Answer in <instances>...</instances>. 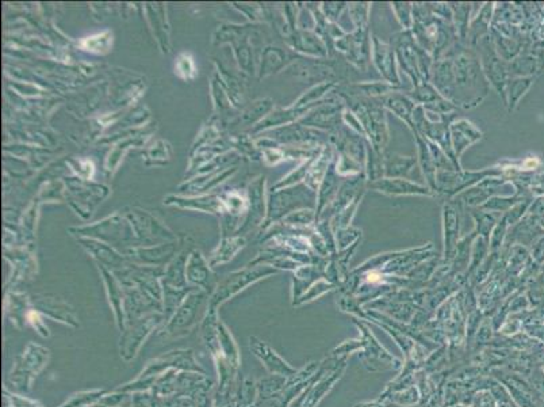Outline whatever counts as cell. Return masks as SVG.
<instances>
[{
	"label": "cell",
	"instance_id": "obj_1",
	"mask_svg": "<svg viewBox=\"0 0 544 407\" xmlns=\"http://www.w3.org/2000/svg\"><path fill=\"white\" fill-rule=\"evenodd\" d=\"M343 105L336 98H329L322 101L315 106L307 117L302 120V124L309 127H315L320 130L337 131L343 123Z\"/></svg>",
	"mask_w": 544,
	"mask_h": 407
},
{
	"label": "cell",
	"instance_id": "obj_2",
	"mask_svg": "<svg viewBox=\"0 0 544 407\" xmlns=\"http://www.w3.org/2000/svg\"><path fill=\"white\" fill-rule=\"evenodd\" d=\"M370 188L391 196H432V190L429 188L406 178H382L371 182Z\"/></svg>",
	"mask_w": 544,
	"mask_h": 407
},
{
	"label": "cell",
	"instance_id": "obj_3",
	"mask_svg": "<svg viewBox=\"0 0 544 407\" xmlns=\"http://www.w3.org/2000/svg\"><path fill=\"white\" fill-rule=\"evenodd\" d=\"M372 55L374 63L386 82L391 84H400V77L396 69L394 51L390 45L382 42L378 37L372 38Z\"/></svg>",
	"mask_w": 544,
	"mask_h": 407
},
{
	"label": "cell",
	"instance_id": "obj_4",
	"mask_svg": "<svg viewBox=\"0 0 544 407\" xmlns=\"http://www.w3.org/2000/svg\"><path fill=\"white\" fill-rule=\"evenodd\" d=\"M451 141H452V148L455 152V156L459 158L462 153L476 141L481 140L482 134L467 120H458L455 121L451 128Z\"/></svg>",
	"mask_w": 544,
	"mask_h": 407
},
{
	"label": "cell",
	"instance_id": "obj_5",
	"mask_svg": "<svg viewBox=\"0 0 544 407\" xmlns=\"http://www.w3.org/2000/svg\"><path fill=\"white\" fill-rule=\"evenodd\" d=\"M482 48V64L484 73L491 80V83L498 88L500 94L505 92V68L502 67L500 58L495 55L494 49L490 47L489 41L484 38L481 42Z\"/></svg>",
	"mask_w": 544,
	"mask_h": 407
},
{
	"label": "cell",
	"instance_id": "obj_6",
	"mask_svg": "<svg viewBox=\"0 0 544 407\" xmlns=\"http://www.w3.org/2000/svg\"><path fill=\"white\" fill-rule=\"evenodd\" d=\"M339 189H340V175L337 174L335 163H331L328 173H326L325 178L322 180L320 189H318V208H317L315 220L318 217H321L322 210L325 208H328L335 200Z\"/></svg>",
	"mask_w": 544,
	"mask_h": 407
},
{
	"label": "cell",
	"instance_id": "obj_7",
	"mask_svg": "<svg viewBox=\"0 0 544 407\" xmlns=\"http://www.w3.org/2000/svg\"><path fill=\"white\" fill-rule=\"evenodd\" d=\"M385 106L391 110L397 117L404 120L412 131H415L413 113L416 109V102L409 95H404L396 91L385 99Z\"/></svg>",
	"mask_w": 544,
	"mask_h": 407
},
{
	"label": "cell",
	"instance_id": "obj_8",
	"mask_svg": "<svg viewBox=\"0 0 544 407\" xmlns=\"http://www.w3.org/2000/svg\"><path fill=\"white\" fill-rule=\"evenodd\" d=\"M443 221H444V243H445V256L451 257L456 247V242L459 238V214L456 206L454 204H445L443 210Z\"/></svg>",
	"mask_w": 544,
	"mask_h": 407
},
{
	"label": "cell",
	"instance_id": "obj_9",
	"mask_svg": "<svg viewBox=\"0 0 544 407\" xmlns=\"http://www.w3.org/2000/svg\"><path fill=\"white\" fill-rule=\"evenodd\" d=\"M416 163H417L416 158L389 153L383 159L385 178H405L411 174Z\"/></svg>",
	"mask_w": 544,
	"mask_h": 407
},
{
	"label": "cell",
	"instance_id": "obj_10",
	"mask_svg": "<svg viewBox=\"0 0 544 407\" xmlns=\"http://www.w3.org/2000/svg\"><path fill=\"white\" fill-rule=\"evenodd\" d=\"M415 137L417 140L419 145V163L423 170L424 178L426 180V184L432 192H436V174L437 169L432 156V152L429 149V145L426 143V138L422 137L417 132H415Z\"/></svg>",
	"mask_w": 544,
	"mask_h": 407
},
{
	"label": "cell",
	"instance_id": "obj_11",
	"mask_svg": "<svg viewBox=\"0 0 544 407\" xmlns=\"http://www.w3.org/2000/svg\"><path fill=\"white\" fill-rule=\"evenodd\" d=\"M333 158L332 153V148L331 147H325L322 153L318 156V159L315 160V163H311L309 171H307V185L310 189H313L314 192L317 190V188L321 185L322 180L325 178L328 169L331 166V160Z\"/></svg>",
	"mask_w": 544,
	"mask_h": 407
},
{
	"label": "cell",
	"instance_id": "obj_12",
	"mask_svg": "<svg viewBox=\"0 0 544 407\" xmlns=\"http://www.w3.org/2000/svg\"><path fill=\"white\" fill-rule=\"evenodd\" d=\"M294 47L309 55L318 58H325L328 53L324 41L311 32H302L301 34H298L297 40H294Z\"/></svg>",
	"mask_w": 544,
	"mask_h": 407
},
{
	"label": "cell",
	"instance_id": "obj_13",
	"mask_svg": "<svg viewBox=\"0 0 544 407\" xmlns=\"http://www.w3.org/2000/svg\"><path fill=\"white\" fill-rule=\"evenodd\" d=\"M383 156L379 151H376L370 141H367V174L368 181L375 182L378 180L385 178V166Z\"/></svg>",
	"mask_w": 544,
	"mask_h": 407
},
{
	"label": "cell",
	"instance_id": "obj_14",
	"mask_svg": "<svg viewBox=\"0 0 544 407\" xmlns=\"http://www.w3.org/2000/svg\"><path fill=\"white\" fill-rule=\"evenodd\" d=\"M531 84H532V77H519L508 83V86L505 87V92L509 98L508 101L509 110H512L517 105L520 98L530 90Z\"/></svg>",
	"mask_w": 544,
	"mask_h": 407
},
{
	"label": "cell",
	"instance_id": "obj_15",
	"mask_svg": "<svg viewBox=\"0 0 544 407\" xmlns=\"http://www.w3.org/2000/svg\"><path fill=\"white\" fill-rule=\"evenodd\" d=\"M351 88L355 90H362L363 95H365L367 98H376L379 95H385L387 92L393 94L396 92V86L389 83V82H368V83H358V84H352Z\"/></svg>",
	"mask_w": 544,
	"mask_h": 407
},
{
	"label": "cell",
	"instance_id": "obj_16",
	"mask_svg": "<svg viewBox=\"0 0 544 407\" xmlns=\"http://www.w3.org/2000/svg\"><path fill=\"white\" fill-rule=\"evenodd\" d=\"M409 97L415 102L424 103V106L425 105H432V103H435V102H437V101L444 98V97L440 95V92L436 90L435 86H432L429 83H425V82H424L423 84H419L415 88V91L409 94Z\"/></svg>",
	"mask_w": 544,
	"mask_h": 407
},
{
	"label": "cell",
	"instance_id": "obj_17",
	"mask_svg": "<svg viewBox=\"0 0 544 407\" xmlns=\"http://www.w3.org/2000/svg\"><path fill=\"white\" fill-rule=\"evenodd\" d=\"M393 10L404 29L409 30L411 27H413V7L409 3H393Z\"/></svg>",
	"mask_w": 544,
	"mask_h": 407
},
{
	"label": "cell",
	"instance_id": "obj_18",
	"mask_svg": "<svg viewBox=\"0 0 544 407\" xmlns=\"http://www.w3.org/2000/svg\"><path fill=\"white\" fill-rule=\"evenodd\" d=\"M473 214H474L476 221H477V230L480 231V234L484 235V238L487 239L489 234L495 227L497 217L494 214H490V213H486V212H480V213L474 212Z\"/></svg>",
	"mask_w": 544,
	"mask_h": 407
},
{
	"label": "cell",
	"instance_id": "obj_19",
	"mask_svg": "<svg viewBox=\"0 0 544 407\" xmlns=\"http://www.w3.org/2000/svg\"><path fill=\"white\" fill-rule=\"evenodd\" d=\"M536 67V60L534 59V58H530V56H524V58H520V59H516L512 64H510V72H513L515 75H519V76H527V75H530L534 69Z\"/></svg>",
	"mask_w": 544,
	"mask_h": 407
},
{
	"label": "cell",
	"instance_id": "obj_20",
	"mask_svg": "<svg viewBox=\"0 0 544 407\" xmlns=\"http://www.w3.org/2000/svg\"><path fill=\"white\" fill-rule=\"evenodd\" d=\"M348 10L351 14V19L354 21L357 29L365 27L367 15H368V4L367 3H354V4H350Z\"/></svg>",
	"mask_w": 544,
	"mask_h": 407
},
{
	"label": "cell",
	"instance_id": "obj_21",
	"mask_svg": "<svg viewBox=\"0 0 544 407\" xmlns=\"http://www.w3.org/2000/svg\"><path fill=\"white\" fill-rule=\"evenodd\" d=\"M517 199L516 197H493L490 200H487L484 204V209L487 210H495V212H502L506 210L509 208L513 206V204H516Z\"/></svg>",
	"mask_w": 544,
	"mask_h": 407
},
{
	"label": "cell",
	"instance_id": "obj_22",
	"mask_svg": "<svg viewBox=\"0 0 544 407\" xmlns=\"http://www.w3.org/2000/svg\"><path fill=\"white\" fill-rule=\"evenodd\" d=\"M458 5V11L454 12L452 15H455L456 19V25L458 29L461 32V36L465 37L466 34V29L469 25V11H470V5L469 4H456Z\"/></svg>",
	"mask_w": 544,
	"mask_h": 407
},
{
	"label": "cell",
	"instance_id": "obj_23",
	"mask_svg": "<svg viewBox=\"0 0 544 407\" xmlns=\"http://www.w3.org/2000/svg\"><path fill=\"white\" fill-rule=\"evenodd\" d=\"M344 8L346 3H324V16L328 19V22L335 23Z\"/></svg>",
	"mask_w": 544,
	"mask_h": 407
},
{
	"label": "cell",
	"instance_id": "obj_24",
	"mask_svg": "<svg viewBox=\"0 0 544 407\" xmlns=\"http://www.w3.org/2000/svg\"><path fill=\"white\" fill-rule=\"evenodd\" d=\"M506 225H508V223H506L505 217H502V220L498 221V224H495L493 235H491V247L493 249H497L501 245L502 238H504V235L506 232Z\"/></svg>",
	"mask_w": 544,
	"mask_h": 407
},
{
	"label": "cell",
	"instance_id": "obj_25",
	"mask_svg": "<svg viewBox=\"0 0 544 407\" xmlns=\"http://www.w3.org/2000/svg\"><path fill=\"white\" fill-rule=\"evenodd\" d=\"M535 251H536V254H535V257H536V260L538 261H542L544 258V238L541 241V242H538L536 243V249H535Z\"/></svg>",
	"mask_w": 544,
	"mask_h": 407
},
{
	"label": "cell",
	"instance_id": "obj_26",
	"mask_svg": "<svg viewBox=\"0 0 544 407\" xmlns=\"http://www.w3.org/2000/svg\"><path fill=\"white\" fill-rule=\"evenodd\" d=\"M539 62H542V63H543V64H542V66H544V56H543V58H542V60H539Z\"/></svg>",
	"mask_w": 544,
	"mask_h": 407
}]
</instances>
